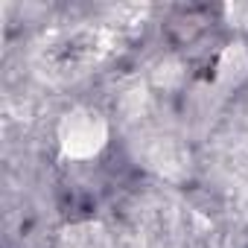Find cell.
<instances>
[{"label":"cell","mask_w":248,"mask_h":248,"mask_svg":"<svg viewBox=\"0 0 248 248\" xmlns=\"http://www.w3.org/2000/svg\"><path fill=\"white\" fill-rule=\"evenodd\" d=\"M105 138H108L105 120L96 111H88V108H73L59 123L62 152L73 161H88V158L99 155V149L105 146Z\"/></svg>","instance_id":"obj_1"},{"label":"cell","mask_w":248,"mask_h":248,"mask_svg":"<svg viewBox=\"0 0 248 248\" xmlns=\"http://www.w3.org/2000/svg\"><path fill=\"white\" fill-rule=\"evenodd\" d=\"M245 76H248V53L242 50V44H231L219 59V79L228 85H236Z\"/></svg>","instance_id":"obj_2"}]
</instances>
